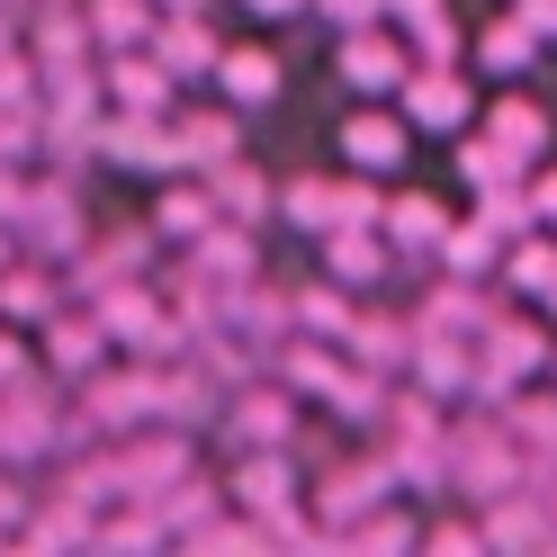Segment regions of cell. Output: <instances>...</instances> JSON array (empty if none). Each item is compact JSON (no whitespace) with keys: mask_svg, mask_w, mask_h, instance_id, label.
Here are the masks:
<instances>
[{"mask_svg":"<svg viewBox=\"0 0 557 557\" xmlns=\"http://www.w3.org/2000/svg\"><path fill=\"white\" fill-rule=\"evenodd\" d=\"M504 405H512L504 432L521 441V459H531V468H557V396H521V387H512Z\"/></svg>","mask_w":557,"mask_h":557,"instance_id":"obj_15","label":"cell"},{"mask_svg":"<svg viewBox=\"0 0 557 557\" xmlns=\"http://www.w3.org/2000/svg\"><path fill=\"white\" fill-rule=\"evenodd\" d=\"M207 189H216V216H234V225H270V216H278V181H270V171H252L243 153L207 171Z\"/></svg>","mask_w":557,"mask_h":557,"instance_id":"obj_6","label":"cell"},{"mask_svg":"<svg viewBox=\"0 0 557 557\" xmlns=\"http://www.w3.org/2000/svg\"><path fill=\"white\" fill-rule=\"evenodd\" d=\"M216 90L234 99V109H270V99L288 90V63H278L270 46H225L216 54Z\"/></svg>","mask_w":557,"mask_h":557,"instance_id":"obj_5","label":"cell"},{"mask_svg":"<svg viewBox=\"0 0 557 557\" xmlns=\"http://www.w3.org/2000/svg\"><path fill=\"white\" fill-rule=\"evenodd\" d=\"M531 54H540V27H531V10H512V18H495V27L476 37V63H485V73H521Z\"/></svg>","mask_w":557,"mask_h":557,"instance_id":"obj_16","label":"cell"},{"mask_svg":"<svg viewBox=\"0 0 557 557\" xmlns=\"http://www.w3.org/2000/svg\"><path fill=\"white\" fill-rule=\"evenodd\" d=\"M485 126H495V145H512L521 162H531V153L548 145V109H540V99H504V109L485 117Z\"/></svg>","mask_w":557,"mask_h":557,"instance_id":"obj_18","label":"cell"},{"mask_svg":"<svg viewBox=\"0 0 557 557\" xmlns=\"http://www.w3.org/2000/svg\"><path fill=\"white\" fill-rule=\"evenodd\" d=\"M99 90H109V109H171L181 99V73L153 54V46H126L99 63Z\"/></svg>","mask_w":557,"mask_h":557,"instance_id":"obj_3","label":"cell"},{"mask_svg":"<svg viewBox=\"0 0 557 557\" xmlns=\"http://www.w3.org/2000/svg\"><path fill=\"white\" fill-rule=\"evenodd\" d=\"M531 207H540V216H548V225H557V171H548V181H540V189H531Z\"/></svg>","mask_w":557,"mask_h":557,"instance_id":"obj_26","label":"cell"},{"mask_svg":"<svg viewBox=\"0 0 557 557\" xmlns=\"http://www.w3.org/2000/svg\"><path fill=\"white\" fill-rule=\"evenodd\" d=\"M18 369H27V351H18V333H0V387H10Z\"/></svg>","mask_w":557,"mask_h":557,"instance_id":"obj_24","label":"cell"},{"mask_svg":"<svg viewBox=\"0 0 557 557\" xmlns=\"http://www.w3.org/2000/svg\"><path fill=\"white\" fill-rule=\"evenodd\" d=\"M377 225H387V243H396V252H405V243H441V234H449V216H441V198H432V189H405Z\"/></svg>","mask_w":557,"mask_h":557,"instance_id":"obj_17","label":"cell"},{"mask_svg":"<svg viewBox=\"0 0 557 557\" xmlns=\"http://www.w3.org/2000/svg\"><path fill=\"white\" fill-rule=\"evenodd\" d=\"M512 288L557 297V243H521V252H512Z\"/></svg>","mask_w":557,"mask_h":557,"instance_id":"obj_20","label":"cell"},{"mask_svg":"<svg viewBox=\"0 0 557 557\" xmlns=\"http://www.w3.org/2000/svg\"><path fill=\"white\" fill-rule=\"evenodd\" d=\"M405 117H413V126H432V135L468 126V82L449 73V63H432V73H413V82H405Z\"/></svg>","mask_w":557,"mask_h":557,"instance_id":"obj_10","label":"cell"},{"mask_svg":"<svg viewBox=\"0 0 557 557\" xmlns=\"http://www.w3.org/2000/svg\"><path fill=\"white\" fill-rule=\"evenodd\" d=\"M333 73L351 82L360 99H396L413 82V63H405V27L387 18H369V27H342V54H333Z\"/></svg>","mask_w":557,"mask_h":557,"instance_id":"obj_1","label":"cell"},{"mask_svg":"<svg viewBox=\"0 0 557 557\" xmlns=\"http://www.w3.org/2000/svg\"><path fill=\"white\" fill-rule=\"evenodd\" d=\"M109 315H63V324H46V360L63 369V377H99V360H109Z\"/></svg>","mask_w":557,"mask_h":557,"instance_id":"obj_11","label":"cell"},{"mask_svg":"<svg viewBox=\"0 0 557 557\" xmlns=\"http://www.w3.org/2000/svg\"><path fill=\"white\" fill-rule=\"evenodd\" d=\"M540 360H548V333L540 324H485L476 333V387L485 396H512Z\"/></svg>","mask_w":557,"mask_h":557,"instance_id":"obj_2","label":"cell"},{"mask_svg":"<svg viewBox=\"0 0 557 557\" xmlns=\"http://www.w3.org/2000/svg\"><path fill=\"white\" fill-rule=\"evenodd\" d=\"M0 306H10V315H54V278H0Z\"/></svg>","mask_w":557,"mask_h":557,"instance_id":"obj_21","label":"cell"},{"mask_svg":"<svg viewBox=\"0 0 557 557\" xmlns=\"http://www.w3.org/2000/svg\"><path fill=\"white\" fill-rule=\"evenodd\" d=\"M315 18H333V27H369V18H387V0H315Z\"/></svg>","mask_w":557,"mask_h":557,"instance_id":"obj_22","label":"cell"},{"mask_svg":"<svg viewBox=\"0 0 557 557\" xmlns=\"http://www.w3.org/2000/svg\"><path fill=\"white\" fill-rule=\"evenodd\" d=\"M441 261H449V278H485V270H495V225H449L441 234Z\"/></svg>","mask_w":557,"mask_h":557,"instance_id":"obj_19","label":"cell"},{"mask_svg":"<svg viewBox=\"0 0 557 557\" xmlns=\"http://www.w3.org/2000/svg\"><path fill=\"white\" fill-rule=\"evenodd\" d=\"M162 63H171V73H181V82H216V37H207V10H181V18H153V37H145Z\"/></svg>","mask_w":557,"mask_h":557,"instance_id":"obj_4","label":"cell"},{"mask_svg":"<svg viewBox=\"0 0 557 557\" xmlns=\"http://www.w3.org/2000/svg\"><path fill=\"white\" fill-rule=\"evenodd\" d=\"M243 153V135H234V109H198L181 117V171H216Z\"/></svg>","mask_w":557,"mask_h":557,"instance_id":"obj_14","label":"cell"},{"mask_svg":"<svg viewBox=\"0 0 557 557\" xmlns=\"http://www.w3.org/2000/svg\"><path fill=\"white\" fill-rule=\"evenodd\" d=\"M288 432H297V405L278 387H243L234 396V423H225L234 449H288Z\"/></svg>","mask_w":557,"mask_h":557,"instance_id":"obj_7","label":"cell"},{"mask_svg":"<svg viewBox=\"0 0 557 557\" xmlns=\"http://www.w3.org/2000/svg\"><path fill=\"white\" fill-rule=\"evenodd\" d=\"M405 145H413V117H396V109H360L342 126V162H360V171H396Z\"/></svg>","mask_w":557,"mask_h":557,"instance_id":"obj_8","label":"cell"},{"mask_svg":"<svg viewBox=\"0 0 557 557\" xmlns=\"http://www.w3.org/2000/svg\"><path fill=\"white\" fill-rule=\"evenodd\" d=\"M252 18H297V10H315V0H243Z\"/></svg>","mask_w":557,"mask_h":557,"instance_id":"obj_23","label":"cell"},{"mask_svg":"<svg viewBox=\"0 0 557 557\" xmlns=\"http://www.w3.org/2000/svg\"><path fill=\"white\" fill-rule=\"evenodd\" d=\"M521 10H531V27H540V37H557V0H521Z\"/></svg>","mask_w":557,"mask_h":557,"instance_id":"obj_25","label":"cell"},{"mask_svg":"<svg viewBox=\"0 0 557 557\" xmlns=\"http://www.w3.org/2000/svg\"><path fill=\"white\" fill-rule=\"evenodd\" d=\"M153 10H162V0H90V46L99 54H126V46H145L153 37Z\"/></svg>","mask_w":557,"mask_h":557,"instance_id":"obj_13","label":"cell"},{"mask_svg":"<svg viewBox=\"0 0 557 557\" xmlns=\"http://www.w3.org/2000/svg\"><path fill=\"white\" fill-rule=\"evenodd\" d=\"M207 225H216V189H207V171H198V181H171V189H162V207H153V234L198 243Z\"/></svg>","mask_w":557,"mask_h":557,"instance_id":"obj_12","label":"cell"},{"mask_svg":"<svg viewBox=\"0 0 557 557\" xmlns=\"http://www.w3.org/2000/svg\"><path fill=\"white\" fill-rule=\"evenodd\" d=\"M548 360H557V342H548Z\"/></svg>","mask_w":557,"mask_h":557,"instance_id":"obj_28","label":"cell"},{"mask_svg":"<svg viewBox=\"0 0 557 557\" xmlns=\"http://www.w3.org/2000/svg\"><path fill=\"white\" fill-rule=\"evenodd\" d=\"M162 10H207V0H162Z\"/></svg>","mask_w":557,"mask_h":557,"instance_id":"obj_27","label":"cell"},{"mask_svg":"<svg viewBox=\"0 0 557 557\" xmlns=\"http://www.w3.org/2000/svg\"><path fill=\"white\" fill-rule=\"evenodd\" d=\"M234 504L270 521V512H288L297 504V485H288V449H243V468H234Z\"/></svg>","mask_w":557,"mask_h":557,"instance_id":"obj_9","label":"cell"}]
</instances>
